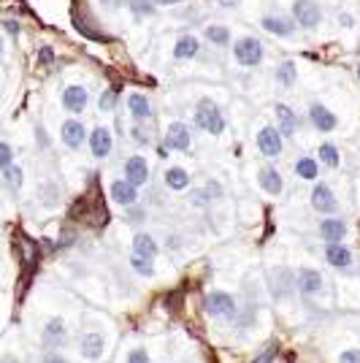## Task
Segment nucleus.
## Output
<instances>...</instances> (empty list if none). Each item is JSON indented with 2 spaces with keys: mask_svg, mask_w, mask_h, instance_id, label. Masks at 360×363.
Instances as JSON below:
<instances>
[{
  "mask_svg": "<svg viewBox=\"0 0 360 363\" xmlns=\"http://www.w3.org/2000/svg\"><path fill=\"white\" fill-rule=\"evenodd\" d=\"M260 28L271 35H276V38H290L293 33H296V22H293V16H279V14H266L260 19Z\"/></svg>",
  "mask_w": 360,
  "mask_h": 363,
  "instance_id": "obj_12",
  "label": "nucleus"
},
{
  "mask_svg": "<svg viewBox=\"0 0 360 363\" xmlns=\"http://www.w3.org/2000/svg\"><path fill=\"white\" fill-rule=\"evenodd\" d=\"M309 122H312V128H315L317 133H333L336 125H339V117H336L325 104L315 101V104L309 106Z\"/></svg>",
  "mask_w": 360,
  "mask_h": 363,
  "instance_id": "obj_8",
  "label": "nucleus"
},
{
  "mask_svg": "<svg viewBox=\"0 0 360 363\" xmlns=\"http://www.w3.org/2000/svg\"><path fill=\"white\" fill-rule=\"evenodd\" d=\"M293 22L298 25L300 30L315 33L322 25V9L317 0H293V9H290Z\"/></svg>",
  "mask_w": 360,
  "mask_h": 363,
  "instance_id": "obj_2",
  "label": "nucleus"
},
{
  "mask_svg": "<svg viewBox=\"0 0 360 363\" xmlns=\"http://www.w3.org/2000/svg\"><path fill=\"white\" fill-rule=\"evenodd\" d=\"M325 260H328L333 269H349L352 266V252L342 242H328V247H325Z\"/></svg>",
  "mask_w": 360,
  "mask_h": 363,
  "instance_id": "obj_22",
  "label": "nucleus"
},
{
  "mask_svg": "<svg viewBox=\"0 0 360 363\" xmlns=\"http://www.w3.org/2000/svg\"><path fill=\"white\" fill-rule=\"evenodd\" d=\"M160 252V247L157 242L152 239L150 233H144V230H138L133 236V255H144V257H157Z\"/></svg>",
  "mask_w": 360,
  "mask_h": 363,
  "instance_id": "obj_24",
  "label": "nucleus"
},
{
  "mask_svg": "<svg viewBox=\"0 0 360 363\" xmlns=\"http://www.w3.org/2000/svg\"><path fill=\"white\" fill-rule=\"evenodd\" d=\"M274 79H276V84H279V87H285V90L296 87V82H298V68H296V62L285 60L282 65H279V68H276Z\"/></svg>",
  "mask_w": 360,
  "mask_h": 363,
  "instance_id": "obj_27",
  "label": "nucleus"
},
{
  "mask_svg": "<svg viewBox=\"0 0 360 363\" xmlns=\"http://www.w3.org/2000/svg\"><path fill=\"white\" fill-rule=\"evenodd\" d=\"M157 9H171V6H179V3H184V0H152Z\"/></svg>",
  "mask_w": 360,
  "mask_h": 363,
  "instance_id": "obj_43",
  "label": "nucleus"
},
{
  "mask_svg": "<svg viewBox=\"0 0 360 363\" xmlns=\"http://www.w3.org/2000/svg\"><path fill=\"white\" fill-rule=\"evenodd\" d=\"M128 9L133 11V16L135 19H144V16H152L154 14V3L152 0H128Z\"/></svg>",
  "mask_w": 360,
  "mask_h": 363,
  "instance_id": "obj_31",
  "label": "nucleus"
},
{
  "mask_svg": "<svg viewBox=\"0 0 360 363\" xmlns=\"http://www.w3.org/2000/svg\"><path fill=\"white\" fill-rule=\"evenodd\" d=\"M128 111H130V117H133L135 122H150L152 114H154L150 98H147L144 92H130V95H128Z\"/></svg>",
  "mask_w": 360,
  "mask_h": 363,
  "instance_id": "obj_17",
  "label": "nucleus"
},
{
  "mask_svg": "<svg viewBox=\"0 0 360 363\" xmlns=\"http://www.w3.org/2000/svg\"><path fill=\"white\" fill-rule=\"evenodd\" d=\"M206 196H209V198H220V196H223V187H220L217 182H209V184H206Z\"/></svg>",
  "mask_w": 360,
  "mask_h": 363,
  "instance_id": "obj_42",
  "label": "nucleus"
},
{
  "mask_svg": "<svg viewBox=\"0 0 360 363\" xmlns=\"http://www.w3.org/2000/svg\"><path fill=\"white\" fill-rule=\"evenodd\" d=\"M98 108L106 111V114H108V111H114V108H117V92L114 90L101 92V98H98Z\"/></svg>",
  "mask_w": 360,
  "mask_h": 363,
  "instance_id": "obj_33",
  "label": "nucleus"
},
{
  "mask_svg": "<svg viewBox=\"0 0 360 363\" xmlns=\"http://www.w3.org/2000/svg\"><path fill=\"white\" fill-rule=\"evenodd\" d=\"M312 209H315L317 214H336V209H339V201H336V196H333V190H330L325 182H317L315 190H312Z\"/></svg>",
  "mask_w": 360,
  "mask_h": 363,
  "instance_id": "obj_10",
  "label": "nucleus"
},
{
  "mask_svg": "<svg viewBox=\"0 0 360 363\" xmlns=\"http://www.w3.org/2000/svg\"><path fill=\"white\" fill-rule=\"evenodd\" d=\"M198 52H201V41H198L196 35H179L176 38V44H174V60H179V62H184V60H193Z\"/></svg>",
  "mask_w": 360,
  "mask_h": 363,
  "instance_id": "obj_23",
  "label": "nucleus"
},
{
  "mask_svg": "<svg viewBox=\"0 0 360 363\" xmlns=\"http://www.w3.org/2000/svg\"><path fill=\"white\" fill-rule=\"evenodd\" d=\"M128 363H150V355H147V350H130V355H128Z\"/></svg>",
  "mask_w": 360,
  "mask_h": 363,
  "instance_id": "obj_38",
  "label": "nucleus"
},
{
  "mask_svg": "<svg viewBox=\"0 0 360 363\" xmlns=\"http://www.w3.org/2000/svg\"><path fill=\"white\" fill-rule=\"evenodd\" d=\"M79 350H81V355H84L87 361H98L106 350L103 333H98V331L84 333V336H81V342H79Z\"/></svg>",
  "mask_w": 360,
  "mask_h": 363,
  "instance_id": "obj_19",
  "label": "nucleus"
},
{
  "mask_svg": "<svg viewBox=\"0 0 360 363\" xmlns=\"http://www.w3.org/2000/svg\"><path fill=\"white\" fill-rule=\"evenodd\" d=\"M296 177L303 182H317V177H320V160L317 157H298L296 160Z\"/></svg>",
  "mask_w": 360,
  "mask_h": 363,
  "instance_id": "obj_26",
  "label": "nucleus"
},
{
  "mask_svg": "<svg viewBox=\"0 0 360 363\" xmlns=\"http://www.w3.org/2000/svg\"><path fill=\"white\" fill-rule=\"evenodd\" d=\"M296 282H298V290L303 296H317V293H322V288H325L322 274L317 272V269H300Z\"/></svg>",
  "mask_w": 360,
  "mask_h": 363,
  "instance_id": "obj_20",
  "label": "nucleus"
},
{
  "mask_svg": "<svg viewBox=\"0 0 360 363\" xmlns=\"http://www.w3.org/2000/svg\"><path fill=\"white\" fill-rule=\"evenodd\" d=\"M3 52H6V41H3V35H0V57H3Z\"/></svg>",
  "mask_w": 360,
  "mask_h": 363,
  "instance_id": "obj_47",
  "label": "nucleus"
},
{
  "mask_svg": "<svg viewBox=\"0 0 360 363\" xmlns=\"http://www.w3.org/2000/svg\"><path fill=\"white\" fill-rule=\"evenodd\" d=\"M68 339V325L62 318H52L44 325V345L46 347H62Z\"/></svg>",
  "mask_w": 360,
  "mask_h": 363,
  "instance_id": "obj_18",
  "label": "nucleus"
},
{
  "mask_svg": "<svg viewBox=\"0 0 360 363\" xmlns=\"http://www.w3.org/2000/svg\"><path fill=\"white\" fill-rule=\"evenodd\" d=\"M76 30L81 33V35H87V38H92V41H108V35L101 30H92L90 25L84 22V19H76Z\"/></svg>",
  "mask_w": 360,
  "mask_h": 363,
  "instance_id": "obj_34",
  "label": "nucleus"
},
{
  "mask_svg": "<svg viewBox=\"0 0 360 363\" xmlns=\"http://www.w3.org/2000/svg\"><path fill=\"white\" fill-rule=\"evenodd\" d=\"M196 128L203 130V133H209V136H223V130H225V117H223L220 106H217L211 98H201V101H198Z\"/></svg>",
  "mask_w": 360,
  "mask_h": 363,
  "instance_id": "obj_1",
  "label": "nucleus"
},
{
  "mask_svg": "<svg viewBox=\"0 0 360 363\" xmlns=\"http://www.w3.org/2000/svg\"><path fill=\"white\" fill-rule=\"evenodd\" d=\"M0 363H16V361H0Z\"/></svg>",
  "mask_w": 360,
  "mask_h": 363,
  "instance_id": "obj_48",
  "label": "nucleus"
},
{
  "mask_svg": "<svg viewBox=\"0 0 360 363\" xmlns=\"http://www.w3.org/2000/svg\"><path fill=\"white\" fill-rule=\"evenodd\" d=\"M223 9H239L241 6V0H217Z\"/></svg>",
  "mask_w": 360,
  "mask_h": 363,
  "instance_id": "obj_46",
  "label": "nucleus"
},
{
  "mask_svg": "<svg viewBox=\"0 0 360 363\" xmlns=\"http://www.w3.org/2000/svg\"><path fill=\"white\" fill-rule=\"evenodd\" d=\"M257 182H260V187H263V193H269V196H282V190H285V179H282V174L276 171L274 166H263L260 168V174H257Z\"/></svg>",
  "mask_w": 360,
  "mask_h": 363,
  "instance_id": "obj_16",
  "label": "nucleus"
},
{
  "mask_svg": "<svg viewBox=\"0 0 360 363\" xmlns=\"http://www.w3.org/2000/svg\"><path fill=\"white\" fill-rule=\"evenodd\" d=\"M3 179H6V184H9L11 190H19V187H22V179H25V174H22V168L11 163L9 168H3Z\"/></svg>",
  "mask_w": 360,
  "mask_h": 363,
  "instance_id": "obj_32",
  "label": "nucleus"
},
{
  "mask_svg": "<svg viewBox=\"0 0 360 363\" xmlns=\"http://www.w3.org/2000/svg\"><path fill=\"white\" fill-rule=\"evenodd\" d=\"M358 55H360V46H358Z\"/></svg>",
  "mask_w": 360,
  "mask_h": 363,
  "instance_id": "obj_51",
  "label": "nucleus"
},
{
  "mask_svg": "<svg viewBox=\"0 0 360 363\" xmlns=\"http://www.w3.org/2000/svg\"><path fill=\"white\" fill-rule=\"evenodd\" d=\"M130 266L135 269V274L141 277H154V257H144V255H133L130 257Z\"/></svg>",
  "mask_w": 360,
  "mask_h": 363,
  "instance_id": "obj_30",
  "label": "nucleus"
},
{
  "mask_svg": "<svg viewBox=\"0 0 360 363\" xmlns=\"http://www.w3.org/2000/svg\"><path fill=\"white\" fill-rule=\"evenodd\" d=\"M165 147L174 152H187L193 147V133L184 122H171L165 130Z\"/></svg>",
  "mask_w": 360,
  "mask_h": 363,
  "instance_id": "obj_9",
  "label": "nucleus"
},
{
  "mask_svg": "<svg viewBox=\"0 0 360 363\" xmlns=\"http://www.w3.org/2000/svg\"><path fill=\"white\" fill-rule=\"evenodd\" d=\"M266 57V49H263V41L260 38H252V35H244L233 44V60L239 62L241 68H257Z\"/></svg>",
  "mask_w": 360,
  "mask_h": 363,
  "instance_id": "obj_3",
  "label": "nucleus"
},
{
  "mask_svg": "<svg viewBox=\"0 0 360 363\" xmlns=\"http://www.w3.org/2000/svg\"><path fill=\"white\" fill-rule=\"evenodd\" d=\"M206 315L209 318H217V320H233L239 315V303H236V296H230L225 290H214L206 296Z\"/></svg>",
  "mask_w": 360,
  "mask_h": 363,
  "instance_id": "obj_4",
  "label": "nucleus"
},
{
  "mask_svg": "<svg viewBox=\"0 0 360 363\" xmlns=\"http://www.w3.org/2000/svg\"><path fill=\"white\" fill-rule=\"evenodd\" d=\"M3 28L11 33V35H19V30H22V25H19L16 19H6V22H3Z\"/></svg>",
  "mask_w": 360,
  "mask_h": 363,
  "instance_id": "obj_41",
  "label": "nucleus"
},
{
  "mask_svg": "<svg viewBox=\"0 0 360 363\" xmlns=\"http://www.w3.org/2000/svg\"><path fill=\"white\" fill-rule=\"evenodd\" d=\"M125 179L133 182L135 187H144L150 182V163L144 155H133L125 160Z\"/></svg>",
  "mask_w": 360,
  "mask_h": 363,
  "instance_id": "obj_14",
  "label": "nucleus"
},
{
  "mask_svg": "<svg viewBox=\"0 0 360 363\" xmlns=\"http://www.w3.org/2000/svg\"><path fill=\"white\" fill-rule=\"evenodd\" d=\"M274 355H276V347H266L252 363H271V361H274Z\"/></svg>",
  "mask_w": 360,
  "mask_h": 363,
  "instance_id": "obj_40",
  "label": "nucleus"
},
{
  "mask_svg": "<svg viewBox=\"0 0 360 363\" xmlns=\"http://www.w3.org/2000/svg\"><path fill=\"white\" fill-rule=\"evenodd\" d=\"M87 144H90V152L95 160H103V157H108L111 155V150H114V136H111V130L108 128H95L90 136H87Z\"/></svg>",
  "mask_w": 360,
  "mask_h": 363,
  "instance_id": "obj_11",
  "label": "nucleus"
},
{
  "mask_svg": "<svg viewBox=\"0 0 360 363\" xmlns=\"http://www.w3.org/2000/svg\"><path fill=\"white\" fill-rule=\"evenodd\" d=\"M344 236H347L344 220H339V217L328 214V217L320 223V239H325V244L328 242H344Z\"/></svg>",
  "mask_w": 360,
  "mask_h": 363,
  "instance_id": "obj_21",
  "label": "nucleus"
},
{
  "mask_svg": "<svg viewBox=\"0 0 360 363\" xmlns=\"http://www.w3.org/2000/svg\"><path fill=\"white\" fill-rule=\"evenodd\" d=\"M203 38L209 41L211 46H230V30H227L225 25H209L206 30H203Z\"/></svg>",
  "mask_w": 360,
  "mask_h": 363,
  "instance_id": "obj_29",
  "label": "nucleus"
},
{
  "mask_svg": "<svg viewBox=\"0 0 360 363\" xmlns=\"http://www.w3.org/2000/svg\"><path fill=\"white\" fill-rule=\"evenodd\" d=\"M339 22H342V28H347V30H349V28L355 25V19H352V14H342V16H339Z\"/></svg>",
  "mask_w": 360,
  "mask_h": 363,
  "instance_id": "obj_45",
  "label": "nucleus"
},
{
  "mask_svg": "<svg viewBox=\"0 0 360 363\" xmlns=\"http://www.w3.org/2000/svg\"><path fill=\"white\" fill-rule=\"evenodd\" d=\"M317 160H320L325 168H339L342 166V152H339L336 144L325 141V144H320V147H317Z\"/></svg>",
  "mask_w": 360,
  "mask_h": 363,
  "instance_id": "obj_28",
  "label": "nucleus"
},
{
  "mask_svg": "<svg viewBox=\"0 0 360 363\" xmlns=\"http://www.w3.org/2000/svg\"><path fill=\"white\" fill-rule=\"evenodd\" d=\"M44 363H68L65 361V355H57V352H49L44 358Z\"/></svg>",
  "mask_w": 360,
  "mask_h": 363,
  "instance_id": "obj_44",
  "label": "nucleus"
},
{
  "mask_svg": "<svg viewBox=\"0 0 360 363\" xmlns=\"http://www.w3.org/2000/svg\"><path fill=\"white\" fill-rule=\"evenodd\" d=\"M87 136H90V133H87L84 122L76 120V117H71V120H65L60 125V138L68 150H81V147L87 144Z\"/></svg>",
  "mask_w": 360,
  "mask_h": 363,
  "instance_id": "obj_7",
  "label": "nucleus"
},
{
  "mask_svg": "<svg viewBox=\"0 0 360 363\" xmlns=\"http://www.w3.org/2000/svg\"><path fill=\"white\" fill-rule=\"evenodd\" d=\"M163 182L168 190H176V193H179V190H187V187H190V174L179 166H171L165 171Z\"/></svg>",
  "mask_w": 360,
  "mask_h": 363,
  "instance_id": "obj_25",
  "label": "nucleus"
},
{
  "mask_svg": "<svg viewBox=\"0 0 360 363\" xmlns=\"http://www.w3.org/2000/svg\"><path fill=\"white\" fill-rule=\"evenodd\" d=\"M101 3H108V0H101Z\"/></svg>",
  "mask_w": 360,
  "mask_h": 363,
  "instance_id": "obj_50",
  "label": "nucleus"
},
{
  "mask_svg": "<svg viewBox=\"0 0 360 363\" xmlns=\"http://www.w3.org/2000/svg\"><path fill=\"white\" fill-rule=\"evenodd\" d=\"M339 363H360V350H344L342 355H339Z\"/></svg>",
  "mask_w": 360,
  "mask_h": 363,
  "instance_id": "obj_39",
  "label": "nucleus"
},
{
  "mask_svg": "<svg viewBox=\"0 0 360 363\" xmlns=\"http://www.w3.org/2000/svg\"><path fill=\"white\" fill-rule=\"evenodd\" d=\"M257 150H260L263 157L276 160V157L285 152V136L279 133V128H274V125L260 128V133H257Z\"/></svg>",
  "mask_w": 360,
  "mask_h": 363,
  "instance_id": "obj_5",
  "label": "nucleus"
},
{
  "mask_svg": "<svg viewBox=\"0 0 360 363\" xmlns=\"http://www.w3.org/2000/svg\"><path fill=\"white\" fill-rule=\"evenodd\" d=\"M11 163H14V150H11V144H9V141H3V138H0V171H3V168H9Z\"/></svg>",
  "mask_w": 360,
  "mask_h": 363,
  "instance_id": "obj_36",
  "label": "nucleus"
},
{
  "mask_svg": "<svg viewBox=\"0 0 360 363\" xmlns=\"http://www.w3.org/2000/svg\"><path fill=\"white\" fill-rule=\"evenodd\" d=\"M358 79H360V65H358Z\"/></svg>",
  "mask_w": 360,
  "mask_h": 363,
  "instance_id": "obj_49",
  "label": "nucleus"
},
{
  "mask_svg": "<svg viewBox=\"0 0 360 363\" xmlns=\"http://www.w3.org/2000/svg\"><path fill=\"white\" fill-rule=\"evenodd\" d=\"M108 193H111V201H114V203H120L122 209H130V206L138 203V187L128 179L111 182V190H108Z\"/></svg>",
  "mask_w": 360,
  "mask_h": 363,
  "instance_id": "obj_13",
  "label": "nucleus"
},
{
  "mask_svg": "<svg viewBox=\"0 0 360 363\" xmlns=\"http://www.w3.org/2000/svg\"><path fill=\"white\" fill-rule=\"evenodd\" d=\"M38 62H41V65H52V62H55V49H52V46H41V49H38Z\"/></svg>",
  "mask_w": 360,
  "mask_h": 363,
  "instance_id": "obj_37",
  "label": "nucleus"
},
{
  "mask_svg": "<svg viewBox=\"0 0 360 363\" xmlns=\"http://www.w3.org/2000/svg\"><path fill=\"white\" fill-rule=\"evenodd\" d=\"M60 104L68 114L81 117L84 108H87V104H90V92H87V87H81V84H68L60 95Z\"/></svg>",
  "mask_w": 360,
  "mask_h": 363,
  "instance_id": "obj_6",
  "label": "nucleus"
},
{
  "mask_svg": "<svg viewBox=\"0 0 360 363\" xmlns=\"http://www.w3.org/2000/svg\"><path fill=\"white\" fill-rule=\"evenodd\" d=\"M130 138H133L138 147H147L152 138H150V133L144 130V122H135L133 128H130Z\"/></svg>",
  "mask_w": 360,
  "mask_h": 363,
  "instance_id": "obj_35",
  "label": "nucleus"
},
{
  "mask_svg": "<svg viewBox=\"0 0 360 363\" xmlns=\"http://www.w3.org/2000/svg\"><path fill=\"white\" fill-rule=\"evenodd\" d=\"M274 117H276V128L285 138H293L298 133V114L287 104H274Z\"/></svg>",
  "mask_w": 360,
  "mask_h": 363,
  "instance_id": "obj_15",
  "label": "nucleus"
}]
</instances>
